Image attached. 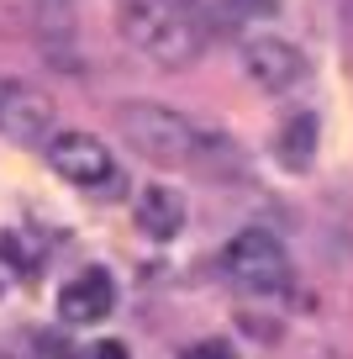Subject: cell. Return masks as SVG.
<instances>
[{"mask_svg": "<svg viewBox=\"0 0 353 359\" xmlns=\"http://www.w3.org/2000/svg\"><path fill=\"white\" fill-rule=\"evenodd\" d=\"M116 32L158 69H185L206 48V32L179 0H116Z\"/></svg>", "mask_w": 353, "mask_h": 359, "instance_id": "6da1fadb", "label": "cell"}, {"mask_svg": "<svg viewBox=\"0 0 353 359\" xmlns=\"http://www.w3.org/2000/svg\"><path fill=\"white\" fill-rule=\"evenodd\" d=\"M116 122H122L127 143L143 158H153V164H195L211 148H221V137L200 133L190 116L169 111V106H122Z\"/></svg>", "mask_w": 353, "mask_h": 359, "instance_id": "7a4b0ae2", "label": "cell"}, {"mask_svg": "<svg viewBox=\"0 0 353 359\" xmlns=\"http://www.w3.org/2000/svg\"><path fill=\"white\" fill-rule=\"evenodd\" d=\"M221 275H227L232 291L254 296V302H275L290 291V259L269 227H243L232 238L221 248Z\"/></svg>", "mask_w": 353, "mask_h": 359, "instance_id": "3957f363", "label": "cell"}, {"mask_svg": "<svg viewBox=\"0 0 353 359\" xmlns=\"http://www.w3.org/2000/svg\"><path fill=\"white\" fill-rule=\"evenodd\" d=\"M48 164H53L69 185H79V191H106L111 180H116V164H111L106 143L90 137V133H58L53 143H48Z\"/></svg>", "mask_w": 353, "mask_h": 359, "instance_id": "277c9868", "label": "cell"}, {"mask_svg": "<svg viewBox=\"0 0 353 359\" xmlns=\"http://www.w3.org/2000/svg\"><path fill=\"white\" fill-rule=\"evenodd\" d=\"M306 69V58L285 43V37H248L243 43V74L258 90H290Z\"/></svg>", "mask_w": 353, "mask_h": 359, "instance_id": "5b68a950", "label": "cell"}, {"mask_svg": "<svg viewBox=\"0 0 353 359\" xmlns=\"http://www.w3.org/2000/svg\"><path fill=\"white\" fill-rule=\"evenodd\" d=\"M53 127V106L22 79H0V133L6 137H43Z\"/></svg>", "mask_w": 353, "mask_h": 359, "instance_id": "8992f818", "label": "cell"}, {"mask_svg": "<svg viewBox=\"0 0 353 359\" xmlns=\"http://www.w3.org/2000/svg\"><path fill=\"white\" fill-rule=\"evenodd\" d=\"M111 275L106 269H85V275H74V280L58 291V317L64 323H100V317L111 312Z\"/></svg>", "mask_w": 353, "mask_h": 359, "instance_id": "52a82bcc", "label": "cell"}, {"mask_svg": "<svg viewBox=\"0 0 353 359\" xmlns=\"http://www.w3.org/2000/svg\"><path fill=\"white\" fill-rule=\"evenodd\" d=\"M137 222H143L148 238H179V227H185V201H179L169 185H148V191H137Z\"/></svg>", "mask_w": 353, "mask_h": 359, "instance_id": "ba28073f", "label": "cell"}, {"mask_svg": "<svg viewBox=\"0 0 353 359\" xmlns=\"http://www.w3.org/2000/svg\"><path fill=\"white\" fill-rule=\"evenodd\" d=\"M275 154H279V164H285V169H306L311 154H317V116H311V111L290 116V122L279 127Z\"/></svg>", "mask_w": 353, "mask_h": 359, "instance_id": "9c48e42d", "label": "cell"}, {"mask_svg": "<svg viewBox=\"0 0 353 359\" xmlns=\"http://www.w3.org/2000/svg\"><path fill=\"white\" fill-rule=\"evenodd\" d=\"M232 16H248V22H264V16H279V0H227Z\"/></svg>", "mask_w": 353, "mask_h": 359, "instance_id": "30bf717a", "label": "cell"}, {"mask_svg": "<svg viewBox=\"0 0 353 359\" xmlns=\"http://www.w3.org/2000/svg\"><path fill=\"white\" fill-rule=\"evenodd\" d=\"M185 359H232V348L227 344H195V348H185Z\"/></svg>", "mask_w": 353, "mask_h": 359, "instance_id": "8fae6325", "label": "cell"}, {"mask_svg": "<svg viewBox=\"0 0 353 359\" xmlns=\"http://www.w3.org/2000/svg\"><path fill=\"white\" fill-rule=\"evenodd\" d=\"M85 359H127V348L116 344V338H106V344H90V354Z\"/></svg>", "mask_w": 353, "mask_h": 359, "instance_id": "7c38bea8", "label": "cell"}]
</instances>
